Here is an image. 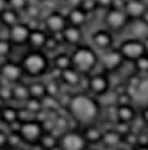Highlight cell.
I'll return each instance as SVG.
<instances>
[{
  "instance_id": "1",
  "label": "cell",
  "mask_w": 148,
  "mask_h": 150,
  "mask_svg": "<svg viewBox=\"0 0 148 150\" xmlns=\"http://www.w3.org/2000/svg\"><path fill=\"white\" fill-rule=\"evenodd\" d=\"M68 107L73 119L85 125L90 124L99 114V106L97 101L84 93L73 96Z\"/></svg>"
},
{
  "instance_id": "2",
  "label": "cell",
  "mask_w": 148,
  "mask_h": 150,
  "mask_svg": "<svg viewBox=\"0 0 148 150\" xmlns=\"http://www.w3.org/2000/svg\"><path fill=\"white\" fill-rule=\"evenodd\" d=\"M20 64L24 74L31 78L42 77L50 69V59L43 49H30L22 57Z\"/></svg>"
},
{
  "instance_id": "3",
  "label": "cell",
  "mask_w": 148,
  "mask_h": 150,
  "mask_svg": "<svg viewBox=\"0 0 148 150\" xmlns=\"http://www.w3.org/2000/svg\"><path fill=\"white\" fill-rule=\"evenodd\" d=\"M71 56L73 67L82 74H90L99 64V56L97 51L87 44H79L74 47Z\"/></svg>"
},
{
  "instance_id": "4",
  "label": "cell",
  "mask_w": 148,
  "mask_h": 150,
  "mask_svg": "<svg viewBox=\"0 0 148 150\" xmlns=\"http://www.w3.org/2000/svg\"><path fill=\"white\" fill-rule=\"evenodd\" d=\"M103 22L107 29L110 32H121L129 24L131 19L127 15L124 9H118V8H109L104 10Z\"/></svg>"
},
{
  "instance_id": "5",
  "label": "cell",
  "mask_w": 148,
  "mask_h": 150,
  "mask_svg": "<svg viewBox=\"0 0 148 150\" xmlns=\"http://www.w3.org/2000/svg\"><path fill=\"white\" fill-rule=\"evenodd\" d=\"M43 24H44V29L49 34L60 33L68 25L67 14L59 9L50 10L43 16Z\"/></svg>"
},
{
  "instance_id": "6",
  "label": "cell",
  "mask_w": 148,
  "mask_h": 150,
  "mask_svg": "<svg viewBox=\"0 0 148 150\" xmlns=\"http://www.w3.org/2000/svg\"><path fill=\"white\" fill-rule=\"evenodd\" d=\"M118 49L122 53L123 58L127 61L134 62L141 56L146 54V48H145V44H143V40L141 38H137V37L123 40L119 44Z\"/></svg>"
},
{
  "instance_id": "7",
  "label": "cell",
  "mask_w": 148,
  "mask_h": 150,
  "mask_svg": "<svg viewBox=\"0 0 148 150\" xmlns=\"http://www.w3.org/2000/svg\"><path fill=\"white\" fill-rule=\"evenodd\" d=\"M24 74L23 67L20 62H15L11 59H6L3 64V68L0 71V77H1L3 82L5 81L9 85H14L23 80Z\"/></svg>"
},
{
  "instance_id": "8",
  "label": "cell",
  "mask_w": 148,
  "mask_h": 150,
  "mask_svg": "<svg viewBox=\"0 0 148 150\" xmlns=\"http://www.w3.org/2000/svg\"><path fill=\"white\" fill-rule=\"evenodd\" d=\"M30 32L31 29L27 24V22L22 20L8 29V38L14 44V47H23V45H28Z\"/></svg>"
},
{
  "instance_id": "9",
  "label": "cell",
  "mask_w": 148,
  "mask_h": 150,
  "mask_svg": "<svg viewBox=\"0 0 148 150\" xmlns=\"http://www.w3.org/2000/svg\"><path fill=\"white\" fill-rule=\"evenodd\" d=\"M43 132H44V129H43L42 122L33 119V120H29V121L23 122L20 135H22L24 141L30 143V144H35L40 140Z\"/></svg>"
},
{
  "instance_id": "10",
  "label": "cell",
  "mask_w": 148,
  "mask_h": 150,
  "mask_svg": "<svg viewBox=\"0 0 148 150\" xmlns=\"http://www.w3.org/2000/svg\"><path fill=\"white\" fill-rule=\"evenodd\" d=\"M59 146L61 150H85L87 141L82 134H78L75 131L64 132L60 137Z\"/></svg>"
},
{
  "instance_id": "11",
  "label": "cell",
  "mask_w": 148,
  "mask_h": 150,
  "mask_svg": "<svg viewBox=\"0 0 148 150\" xmlns=\"http://www.w3.org/2000/svg\"><path fill=\"white\" fill-rule=\"evenodd\" d=\"M90 39H92L93 47L98 49V51L104 52L107 49L113 48V43H114L113 34H112V32L107 28L97 29L96 32H93Z\"/></svg>"
},
{
  "instance_id": "12",
  "label": "cell",
  "mask_w": 148,
  "mask_h": 150,
  "mask_svg": "<svg viewBox=\"0 0 148 150\" xmlns=\"http://www.w3.org/2000/svg\"><path fill=\"white\" fill-rule=\"evenodd\" d=\"M124 61L122 53L119 52V49L110 48L103 52V54L99 57V63L103 66L105 71H114L117 69L119 66L122 64V62Z\"/></svg>"
},
{
  "instance_id": "13",
  "label": "cell",
  "mask_w": 148,
  "mask_h": 150,
  "mask_svg": "<svg viewBox=\"0 0 148 150\" xmlns=\"http://www.w3.org/2000/svg\"><path fill=\"white\" fill-rule=\"evenodd\" d=\"M63 39H64V44L71 45V47H77L79 44H83V39H84V32L82 27H77V25H72L68 24L63 32Z\"/></svg>"
},
{
  "instance_id": "14",
  "label": "cell",
  "mask_w": 148,
  "mask_h": 150,
  "mask_svg": "<svg viewBox=\"0 0 148 150\" xmlns=\"http://www.w3.org/2000/svg\"><path fill=\"white\" fill-rule=\"evenodd\" d=\"M108 88H109V80L107 78L105 74L98 73L88 77V90H90V92L102 96L107 92Z\"/></svg>"
},
{
  "instance_id": "15",
  "label": "cell",
  "mask_w": 148,
  "mask_h": 150,
  "mask_svg": "<svg viewBox=\"0 0 148 150\" xmlns=\"http://www.w3.org/2000/svg\"><path fill=\"white\" fill-rule=\"evenodd\" d=\"M89 13L87 10H84L82 6H77V8H71L67 10V19H68V24L72 25H77V27H82L83 28L85 24H88L89 22Z\"/></svg>"
},
{
  "instance_id": "16",
  "label": "cell",
  "mask_w": 148,
  "mask_h": 150,
  "mask_svg": "<svg viewBox=\"0 0 148 150\" xmlns=\"http://www.w3.org/2000/svg\"><path fill=\"white\" fill-rule=\"evenodd\" d=\"M123 9H124V11L129 16L131 20H137L146 11L147 1L146 0H126Z\"/></svg>"
},
{
  "instance_id": "17",
  "label": "cell",
  "mask_w": 148,
  "mask_h": 150,
  "mask_svg": "<svg viewBox=\"0 0 148 150\" xmlns=\"http://www.w3.org/2000/svg\"><path fill=\"white\" fill-rule=\"evenodd\" d=\"M48 35H49V33L43 28L31 29L29 40H28V47L30 49H43Z\"/></svg>"
},
{
  "instance_id": "18",
  "label": "cell",
  "mask_w": 148,
  "mask_h": 150,
  "mask_svg": "<svg viewBox=\"0 0 148 150\" xmlns=\"http://www.w3.org/2000/svg\"><path fill=\"white\" fill-rule=\"evenodd\" d=\"M22 16H23L22 13L8 6L0 13V23L6 29H9L13 25H15V24H18L19 22H22Z\"/></svg>"
},
{
  "instance_id": "19",
  "label": "cell",
  "mask_w": 148,
  "mask_h": 150,
  "mask_svg": "<svg viewBox=\"0 0 148 150\" xmlns=\"http://www.w3.org/2000/svg\"><path fill=\"white\" fill-rule=\"evenodd\" d=\"M82 78H83V74L74 67H69L61 71L60 73V81L69 87H79Z\"/></svg>"
},
{
  "instance_id": "20",
  "label": "cell",
  "mask_w": 148,
  "mask_h": 150,
  "mask_svg": "<svg viewBox=\"0 0 148 150\" xmlns=\"http://www.w3.org/2000/svg\"><path fill=\"white\" fill-rule=\"evenodd\" d=\"M52 67H54L55 69L64 71L69 67H73V62H72V56L68 54L67 52H59L53 57L52 59Z\"/></svg>"
},
{
  "instance_id": "21",
  "label": "cell",
  "mask_w": 148,
  "mask_h": 150,
  "mask_svg": "<svg viewBox=\"0 0 148 150\" xmlns=\"http://www.w3.org/2000/svg\"><path fill=\"white\" fill-rule=\"evenodd\" d=\"M11 87H13V100H15V101L25 102L30 97L29 87L25 83H23L22 81L18 83H14Z\"/></svg>"
},
{
  "instance_id": "22",
  "label": "cell",
  "mask_w": 148,
  "mask_h": 150,
  "mask_svg": "<svg viewBox=\"0 0 148 150\" xmlns=\"http://www.w3.org/2000/svg\"><path fill=\"white\" fill-rule=\"evenodd\" d=\"M43 6L39 3L30 1L29 5L27 6V9L24 10V15L28 19H43Z\"/></svg>"
},
{
  "instance_id": "23",
  "label": "cell",
  "mask_w": 148,
  "mask_h": 150,
  "mask_svg": "<svg viewBox=\"0 0 148 150\" xmlns=\"http://www.w3.org/2000/svg\"><path fill=\"white\" fill-rule=\"evenodd\" d=\"M82 135L84 136L87 143H98V141H101L103 139V134L99 131V129L96 126H89L88 124Z\"/></svg>"
},
{
  "instance_id": "24",
  "label": "cell",
  "mask_w": 148,
  "mask_h": 150,
  "mask_svg": "<svg viewBox=\"0 0 148 150\" xmlns=\"http://www.w3.org/2000/svg\"><path fill=\"white\" fill-rule=\"evenodd\" d=\"M28 87H29L30 96H33V97L43 98L47 95V86L42 81H33L30 83H28Z\"/></svg>"
},
{
  "instance_id": "25",
  "label": "cell",
  "mask_w": 148,
  "mask_h": 150,
  "mask_svg": "<svg viewBox=\"0 0 148 150\" xmlns=\"http://www.w3.org/2000/svg\"><path fill=\"white\" fill-rule=\"evenodd\" d=\"M0 119L6 125L14 122L15 120H18V109L13 106H4L0 111Z\"/></svg>"
},
{
  "instance_id": "26",
  "label": "cell",
  "mask_w": 148,
  "mask_h": 150,
  "mask_svg": "<svg viewBox=\"0 0 148 150\" xmlns=\"http://www.w3.org/2000/svg\"><path fill=\"white\" fill-rule=\"evenodd\" d=\"M39 143L43 145L45 150H53L55 146H58V139L55 135H53V132H48V134H43L40 137Z\"/></svg>"
},
{
  "instance_id": "27",
  "label": "cell",
  "mask_w": 148,
  "mask_h": 150,
  "mask_svg": "<svg viewBox=\"0 0 148 150\" xmlns=\"http://www.w3.org/2000/svg\"><path fill=\"white\" fill-rule=\"evenodd\" d=\"M14 44L10 42V39L8 38H0V58L4 59H9V57L13 52Z\"/></svg>"
},
{
  "instance_id": "28",
  "label": "cell",
  "mask_w": 148,
  "mask_h": 150,
  "mask_svg": "<svg viewBox=\"0 0 148 150\" xmlns=\"http://www.w3.org/2000/svg\"><path fill=\"white\" fill-rule=\"evenodd\" d=\"M24 106H25L27 109L34 115L36 114V112H39L40 110L44 109L42 98H36V97H33V96H30V97L24 102Z\"/></svg>"
},
{
  "instance_id": "29",
  "label": "cell",
  "mask_w": 148,
  "mask_h": 150,
  "mask_svg": "<svg viewBox=\"0 0 148 150\" xmlns=\"http://www.w3.org/2000/svg\"><path fill=\"white\" fill-rule=\"evenodd\" d=\"M133 88L135 90V95H137L141 100L148 98V78H143V80H139V81L133 86Z\"/></svg>"
},
{
  "instance_id": "30",
  "label": "cell",
  "mask_w": 148,
  "mask_h": 150,
  "mask_svg": "<svg viewBox=\"0 0 148 150\" xmlns=\"http://www.w3.org/2000/svg\"><path fill=\"white\" fill-rule=\"evenodd\" d=\"M61 45V43L55 38L53 34H49L48 38H47V42H45L44 44V48L43 51L47 52V53H53V52H57L58 51V48Z\"/></svg>"
},
{
  "instance_id": "31",
  "label": "cell",
  "mask_w": 148,
  "mask_h": 150,
  "mask_svg": "<svg viewBox=\"0 0 148 150\" xmlns=\"http://www.w3.org/2000/svg\"><path fill=\"white\" fill-rule=\"evenodd\" d=\"M30 1L31 0H8V6L11 8V9L18 10L19 13L23 14Z\"/></svg>"
},
{
  "instance_id": "32",
  "label": "cell",
  "mask_w": 148,
  "mask_h": 150,
  "mask_svg": "<svg viewBox=\"0 0 148 150\" xmlns=\"http://www.w3.org/2000/svg\"><path fill=\"white\" fill-rule=\"evenodd\" d=\"M47 93L48 95H52V96H58L59 95V91H60V86H59V82H58V78H54L52 77L47 83Z\"/></svg>"
},
{
  "instance_id": "33",
  "label": "cell",
  "mask_w": 148,
  "mask_h": 150,
  "mask_svg": "<svg viewBox=\"0 0 148 150\" xmlns=\"http://www.w3.org/2000/svg\"><path fill=\"white\" fill-rule=\"evenodd\" d=\"M117 115L119 116V119L122 121H129L133 117V110L128 106H121L117 110Z\"/></svg>"
},
{
  "instance_id": "34",
  "label": "cell",
  "mask_w": 148,
  "mask_h": 150,
  "mask_svg": "<svg viewBox=\"0 0 148 150\" xmlns=\"http://www.w3.org/2000/svg\"><path fill=\"white\" fill-rule=\"evenodd\" d=\"M0 96L4 101H11L13 100V87L11 86H8V85H4L0 87Z\"/></svg>"
},
{
  "instance_id": "35",
  "label": "cell",
  "mask_w": 148,
  "mask_h": 150,
  "mask_svg": "<svg viewBox=\"0 0 148 150\" xmlns=\"http://www.w3.org/2000/svg\"><path fill=\"white\" fill-rule=\"evenodd\" d=\"M134 62H135V66H137V68L139 71H142V72H148V53L141 56Z\"/></svg>"
},
{
  "instance_id": "36",
  "label": "cell",
  "mask_w": 148,
  "mask_h": 150,
  "mask_svg": "<svg viewBox=\"0 0 148 150\" xmlns=\"http://www.w3.org/2000/svg\"><path fill=\"white\" fill-rule=\"evenodd\" d=\"M82 8H83L84 10H87L89 14H94L98 10L96 0H84L83 4H82Z\"/></svg>"
},
{
  "instance_id": "37",
  "label": "cell",
  "mask_w": 148,
  "mask_h": 150,
  "mask_svg": "<svg viewBox=\"0 0 148 150\" xmlns=\"http://www.w3.org/2000/svg\"><path fill=\"white\" fill-rule=\"evenodd\" d=\"M54 124H55V129H58L60 131H64L65 129H68V126H69V121L65 116H58V117L55 119Z\"/></svg>"
},
{
  "instance_id": "38",
  "label": "cell",
  "mask_w": 148,
  "mask_h": 150,
  "mask_svg": "<svg viewBox=\"0 0 148 150\" xmlns=\"http://www.w3.org/2000/svg\"><path fill=\"white\" fill-rule=\"evenodd\" d=\"M103 140L105 141V144L114 145L119 141V136H118V134H116V132H105L103 135Z\"/></svg>"
},
{
  "instance_id": "39",
  "label": "cell",
  "mask_w": 148,
  "mask_h": 150,
  "mask_svg": "<svg viewBox=\"0 0 148 150\" xmlns=\"http://www.w3.org/2000/svg\"><path fill=\"white\" fill-rule=\"evenodd\" d=\"M84 0H60V3L67 8V9H71V8H77V6H82Z\"/></svg>"
},
{
  "instance_id": "40",
  "label": "cell",
  "mask_w": 148,
  "mask_h": 150,
  "mask_svg": "<svg viewBox=\"0 0 148 150\" xmlns=\"http://www.w3.org/2000/svg\"><path fill=\"white\" fill-rule=\"evenodd\" d=\"M96 1H97L98 10H103V11L112 8L113 5V0H96Z\"/></svg>"
},
{
  "instance_id": "41",
  "label": "cell",
  "mask_w": 148,
  "mask_h": 150,
  "mask_svg": "<svg viewBox=\"0 0 148 150\" xmlns=\"http://www.w3.org/2000/svg\"><path fill=\"white\" fill-rule=\"evenodd\" d=\"M22 125H23V122L20 121V120H15L14 122L9 124L8 126H9L10 132H13V134H20V130H22Z\"/></svg>"
},
{
  "instance_id": "42",
  "label": "cell",
  "mask_w": 148,
  "mask_h": 150,
  "mask_svg": "<svg viewBox=\"0 0 148 150\" xmlns=\"http://www.w3.org/2000/svg\"><path fill=\"white\" fill-rule=\"evenodd\" d=\"M9 145V141H8V134H5L4 131H0V148H4Z\"/></svg>"
},
{
  "instance_id": "43",
  "label": "cell",
  "mask_w": 148,
  "mask_h": 150,
  "mask_svg": "<svg viewBox=\"0 0 148 150\" xmlns=\"http://www.w3.org/2000/svg\"><path fill=\"white\" fill-rule=\"evenodd\" d=\"M139 20H142V22L145 23L146 25H148V8L146 9V11H145V13L142 14V16H141V18H139Z\"/></svg>"
},
{
  "instance_id": "44",
  "label": "cell",
  "mask_w": 148,
  "mask_h": 150,
  "mask_svg": "<svg viewBox=\"0 0 148 150\" xmlns=\"http://www.w3.org/2000/svg\"><path fill=\"white\" fill-rule=\"evenodd\" d=\"M5 8H8V0H0V13H1Z\"/></svg>"
},
{
  "instance_id": "45",
  "label": "cell",
  "mask_w": 148,
  "mask_h": 150,
  "mask_svg": "<svg viewBox=\"0 0 148 150\" xmlns=\"http://www.w3.org/2000/svg\"><path fill=\"white\" fill-rule=\"evenodd\" d=\"M143 44H145V48H146V53H148V35L145 37V39H143Z\"/></svg>"
},
{
  "instance_id": "46",
  "label": "cell",
  "mask_w": 148,
  "mask_h": 150,
  "mask_svg": "<svg viewBox=\"0 0 148 150\" xmlns=\"http://www.w3.org/2000/svg\"><path fill=\"white\" fill-rule=\"evenodd\" d=\"M4 102H5V101H4V100L1 98V96H0V110L4 107Z\"/></svg>"
},
{
  "instance_id": "47",
  "label": "cell",
  "mask_w": 148,
  "mask_h": 150,
  "mask_svg": "<svg viewBox=\"0 0 148 150\" xmlns=\"http://www.w3.org/2000/svg\"><path fill=\"white\" fill-rule=\"evenodd\" d=\"M6 59H4V58H0V71H1L3 68V64H4V62H5Z\"/></svg>"
},
{
  "instance_id": "48",
  "label": "cell",
  "mask_w": 148,
  "mask_h": 150,
  "mask_svg": "<svg viewBox=\"0 0 148 150\" xmlns=\"http://www.w3.org/2000/svg\"><path fill=\"white\" fill-rule=\"evenodd\" d=\"M31 1H35V3H39V4H43L45 1H48V0H31Z\"/></svg>"
},
{
  "instance_id": "49",
  "label": "cell",
  "mask_w": 148,
  "mask_h": 150,
  "mask_svg": "<svg viewBox=\"0 0 148 150\" xmlns=\"http://www.w3.org/2000/svg\"><path fill=\"white\" fill-rule=\"evenodd\" d=\"M8 150H20V149H18V148H16V146H10L9 149H8Z\"/></svg>"
},
{
  "instance_id": "50",
  "label": "cell",
  "mask_w": 148,
  "mask_h": 150,
  "mask_svg": "<svg viewBox=\"0 0 148 150\" xmlns=\"http://www.w3.org/2000/svg\"><path fill=\"white\" fill-rule=\"evenodd\" d=\"M145 119H146L147 121H148V110H147V111L145 112Z\"/></svg>"
},
{
  "instance_id": "51",
  "label": "cell",
  "mask_w": 148,
  "mask_h": 150,
  "mask_svg": "<svg viewBox=\"0 0 148 150\" xmlns=\"http://www.w3.org/2000/svg\"><path fill=\"white\" fill-rule=\"evenodd\" d=\"M3 83H4V82H3V80H1V77H0V87L3 86Z\"/></svg>"
},
{
  "instance_id": "52",
  "label": "cell",
  "mask_w": 148,
  "mask_h": 150,
  "mask_svg": "<svg viewBox=\"0 0 148 150\" xmlns=\"http://www.w3.org/2000/svg\"><path fill=\"white\" fill-rule=\"evenodd\" d=\"M138 150H148L147 148H141V149H138Z\"/></svg>"
},
{
  "instance_id": "53",
  "label": "cell",
  "mask_w": 148,
  "mask_h": 150,
  "mask_svg": "<svg viewBox=\"0 0 148 150\" xmlns=\"http://www.w3.org/2000/svg\"><path fill=\"white\" fill-rule=\"evenodd\" d=\"M147 8H148V3H147Z\"/></svg>"
}]
</instances>
